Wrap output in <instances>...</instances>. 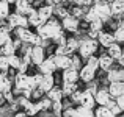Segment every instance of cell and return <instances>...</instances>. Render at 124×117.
<instances>
[{
  "mask_svg": "<svg viewBox=\"0 0 124 117\" xmlns=\"http://www.w3.org/2000/svg\"><path fill=\"white\" fill-rule=\"evenodd\" d=\"M63 94L64 95H72L74 92H77V86L76 83H63Z\"/></svg>",
  "mask_w": 124,
  "mask_h": 117,
  "instance_id": "cell-33",
  "label": "cell"
},
{
  "mask_svg": "<svg viewBox=\"0 0 124 117\" xmlns=\"http://www.w3.org/2000/svg\"><path fill=\"white\" fill-rule=\"evenodd\" d=\"M97 41H99V44L102 45V47H112L113 44H115V36L110 33H104V31H101L99 38H97Z\"/></svg>",
  "mask_w": 124,
  "mask_h": 117,
  "instance_id": "cell-18",
  "label": "cell"
},
{
  "mask_svg": "<svg viewBox=\"0 0 124 117\" xmlns=\"http://www.w3.org/2000/svg\"><path fill=\"white\" fill-rule=\"evenodd\" d=\"M9 17V3L5 0H0V19Z\"/></svg>",
  "mask_w": 124,
  "mask_h": 117,
  "instance_id": "cell-32",
  "label": "cell"
},
{
  "mask_svg": "<svg viewBox=\"0 0 124 117\" xmlns=\"http://www.w3.org/2000/svg\"><path fill=\"white\" fill-rule=\"evenodd\" d=\"M93 8L96 9L97 16H99V19L102 22L108 20V19L112 17V6H110L105 0H96L94 5H93Z\"/></svg>",
  "mask_w": 124,
  "mask_h": 117,
  "instance_id": "cell-3",
  "label": "cell"
},
{
  "mask_svg": "<svg viewBox=\"0 0 124 117\" xmlns=\"http://www.w3.org/2000/svg\"><path fill=\"white\" fill-rule=\"evenodd\" d=\"M57 69H58V67H57V64H55L54 58H49V59H46L44 63L39 66V70H41L42 75H52V73H54Z\"/></svg>",
  "mask_w": 124,
  "mask_h": 117,
  "instance_id": "cell-8",
  "label": "cell"
},
{
  "mask_svg": "<svg viewBox=\"0 0 124 117\" xmlns=\"http://www.w3.org/2000/svg\"><path fill=\"white\" fill-rule=\"evenodd\" d=\"M77 48H80V41H77L76 38H71V39H68L66 45H64V50H66V55H68V56H69V53L76 52Z\"/></svg>",
  "mask_w": 124,
  "mask_h": 117,
  "instance_id": "cell-23",
  "label": "cell"
},
{
  "mask_svg": "<svg viewBox=\"0 0 124 117\" xmlns=\"http://www.w3.org/2000/svg\"><path fill=\"white\" fill-rule=\"evenodd\" d=\"M52 108H54V112H55V116H60L61 114V108H63V105H61V102H55L54 105H52Z\"/></svg>",
  "mask_w": 124,
  "mask_h": 117,
  "instance_id": "cell-41",
  "label": "cell"
},
{
  "mask_svg": "<svg viewBox=\"0 0 124 117\" xmlns=\"http://www.w3.org/2000/svg\"><path fill=\"white\" fill-rule=\"evenodd\" d=\"M77 78H80V73L77 72V69L71 67L63 72V83H76Z\"/></svg>",
  "mask_w": 124,
  "mask_h": 117,
  "instance_id": "cell-16",
  "label": "cell"
},
{
  "mask_svg": "<svg viewBox=\"0 0 124 117\" xmlns=\"http://www.w3.org/2000/svg\"><path fill=\"white\" fill-rule=\"evenodd\" d=\"M108 92H110V95L112 97H121L124 95V83L123 81H116V83H110V86H108Z\"/></svg>",
  "mask_w": 124,
  "mask_h": 117,
  "instance_id": "cell-13",
  "label": "cell"
},
{
  "mask_svg": "<svg viewBox=\"0 0 124 117\" xmlns=\"http://www.w3.org/2000/svg\"><path fill=\"white\" fill-rule=\"evenodd\" d=\"M108 81L110 83H116V81H123L124 83V70L121 69L108 70Z\"/></svg>",
  "mask_w": 124,
  "mask_h": 117,
  "instance_id": "cell-21",
  "label": "cell"
},
{
  "mask_svg": "<svg viewBox=\"0 0 124 117\" xmlns=\"http://www.w3.org/2000/svg\"><path fill=\"white\" fill-rule=\"evenodd\" d=\"M116 103H118V106L124 111V95H121V97H118L116 98Z\"/></svg>",
  "mask_w": 124,
  "mask_h": 117,
  "instance_id": "cell-46",
  "label": "cell"
},
{
  "mask_svg": "<svg viewBox=\"0 0 124 117\" xmlns=\"http://www.w3.org/2000/svg\"><path fill=\"white\" fill-rule=\"evenodd\" d=\"M94 75H96V70L93 69V67L90 66H85L82 70H80V78H82L83 81H86V83H90V81L94 80Z\"/></svg>",
  "mask_w": 124,
  "mask_h": 117,
  "instance_id": "cell-20",
  "label": "cell"
},
{
  "mask_svg": "<svg viewBox=\"0 0 124 117\" xmlns=\"http://www.w3.org/2000/svg\"><path fill=\"white\" fill-rule=\"evenodd\" d=\"M17 38L21 39L22 42H27V44H33L35 39H36V34L31 33L27 28H17Z\"/></svg>",
  "mask_w": 124,
  "mask_h": 117,
  "instance_id": "cell-11",
  "label": "cell"
},
{
  "mask_svg": "<svg viewBox=\"0 0 124 117\" xmlns=\"http://www.w3.org/2000/svg\"><path fill=\"white\" fill-rule=\"evenodd\" d=\"M97 44H99V41H96V39H85V41L80 42V48H79V52H80V56L82 58H91L93 56V53L97 50Z\"/></svg>",
  "mask_w": 124,
  "mask_h": 117,
  "instance_id": "cell-2",
  "label": "cell"
},
{
  "mask_svg": "<svg viewBox=\"0 0 124 117\" xmlns=\"http://www.w3.org/2000/svg\"><path fill=\"white\" fill-rule=\"evenodd\" d=\"M27 83H28V75L25 73H17L14 77V84H16V91H25L27 89Z\"/></svg>",
  "mask_w": 124,
  "mask_h": 117,
  "instance_id": "cell-17",
  "label": "cell"
},
{
  "mask_svg": "<svg viewBox=\"0 0 124 117\" xmlns=\"http://www.w3.org/2000/svg\"><path fill=\"white\" fill-rule=\"evenodd\" d=\"M30 24L28 22V19L25 17V16H21V14H11L8 17V27L9 28H16V27H19V28H27V25Z\"/></svg>",
  "mask_w": 124,
  "mask_h": 117,
  "instance_id": "cell-4",
  "label": "cell"
},
{
  "mask_svg": "<svg viewBox=\"0 0 124 117\" xmlns=\"http://www.w3.org/2000/svg\"><path fill=\"white\" fill-rule=\"evenodd\" d=\"M121 27H124V20H123V24H121Z\"/></svg>",
  "mask_w": 124,
  "mask_h": 117,
  "instance_id": "cell-52",
  "label": "cell"
},
{
  "mask_svg": "<svg viewBox=\"0 0 124 117\" xmlns=\"http://www.w3.org/2000/svg\"><path fill=\"white\" fill-rule=\"evenodd\" d=\"M63 28L68 31H77L79 30V19L74 16H68L66 19H63Z\"/></svg>",
  "mask_w": 124,
  "mask_h": 117,
  "instance_id": "cell-14",
  "label": "cell"
},
{
  "mask_svg": "<svg viewBox=\"0 0 124 117\" xmlns=\"http://www.w3.org/2000/svg\"><path fill=\"white\" fill-rule=\"evenodd\" d=\"M41 105H42V109H49L54 103H52L50 98H44V100H41Z\"/></svg>",
  "mask_w": 124,
  "mask_h": 117,
  "instance_id": "cell-42",
  "label": "cell"
},
{
  "mask_svg": "<svg viewBox=\"0 0 124 117\" xmlns=\"http://www.w3.org/2000/svg\"><path fill=\"white\" fill-rule=\"evenodd\" d=\"M14 53H16V45H14L13 41L6 42V44L0 48V55H3V56H11V55H14Z\"/></svg>",
  "mask_w": 124,
  "mask_h": 117,
  "instance_id": "cell-26",
  "label": "cell"
},
{
  "mask_svg": "<svg viewBox=\"0 0 124 117\" xmlns=\"http://www.w3.org/2000/svg\"><path fill=\"white\" fill-rule=\"evenodd\" d=\"M9 41H11V38H9V28H0V48Z\"/></svg>",
  "mask_w": 124,
  "mask_h": 117,
  "instance_id": "cell-31",
  "label": "cell"
},
{
  "mask_svg": "<svg viewBox=\"0 0 124 117\" xmlns=\"http://www.w3.org/2000/svg\"><path fill=\"white\" fill-rule=\"evenodd\" d=\"M86 66H90V67H93L94 70H97V67H99V58H96V56H91V58H88V63H86Z\"/></svg>",
  "mask_w": 124,
  "mask_h": 117,
  "instance_id": "cell-39",
  "label": "cell"
},
{
  "mask_svg": "<svg viewBox=\"0 0 124 117\" xmlns=\"http://www.w3.org/2000/svg\"><path fill=\"white\" fill-rule=\"evenodd\" d=\"M39 89L42 91V92H50V91L54 89V77H52V75H44V77H42Z\"/></svg>",
  "mask_w": 124,
  "mask_h": 117,
  "instance_id": "cell-19",
  "label": "cell"
},
{
  "mask_svg": "<svg viewBox=\"0 0 124 117\" xmlns=\"http://www.w3.org/2000/svg\"><path fill=\"white\" fill-rule=\"evenodd\" d=\"M8 61H9V67H13V69H19L21 64H22V59L19 56H16V55L8 56Z\"/></svg>",
  "mask_w": 124,
  "mask_h": 117,
  "instance_id": "cell-34",
  "label": "cell"
},
{
  "mask_svg": "<svg viewBox=\"0 0 124 117\" xmlns=\"http://www.w3.org/2000/svg\"><path fill=\"white\" fill-rule=\"evenodd\" d=\"M28 22H30V25H33V27H36V28H39V27H42V25H46L44 22L41 20L38 11H35V9L30 13V14H28Z\"/></svg>",
  "mask_w": 124,
  "mask_h": 117,
  "instance_id": "cell-25",
  "label": "cell"
},
{
  "mask_svg": "<svg viewBox=\"0 0 124 117\" xmlns=\"http://www.w3.org/2000/svg\"><path fill=\"white\" fill-rule=\"evenodd\" d=\"M16 13L21 16L24 14H30L31 11H33V8H31L30 5V0H16Z\"/></svg>",
  "mask_w": 124,
  "mask_h": 117,
  "instance_id": "cell-7",
  "label": "cell"
},
{
  "mask_svg": "<svg viewBox=\"0 0 124 117\" xmlns=\"http://www.w3.org/2000/svg\"><path fill=\"white\" fill-rule=\"evenodd\" d=\"M107 108H108V109H110V111H112V112H113L115 116H118L119 112L123 111V109H121V108L118 106V103H115L113 100H110V102H108V105H107Z\"/></svg>",
  "mask_w": 124,
  "mask_h": 117,
  "instance_id": "cell-37",
  "label": "cell"
},
{
  "mask_svg": "<svg viewBox=\"0 0 124 117\" xmlns=\"http://www.w3.org/2000/svg\"><path fill=\"white\" fill-rule=\"evenodd\" d=\"M61 33H63L61 25L58 24L55 19H50L46 25H42V27L38 28V34H39L42 39H52V41H54V39L57 36H60Z\"/></svg>",
  "mask_w": 124,
  "mask_h": 117,
  "instance_id": "cell-1",
  "label": "cell"
},
{
  "mask_svg": "<svg viewBox=\"0 0 124 117\" xmlns=\"http://www.w3.org/2000/svg\"><path fill=\"white\" fill-rule=\"evenodd\" d=\"M58 2H60V0H47V3H49V5H52V6H54L55 3H58Z\"/></svg>",
  "mask_w": 124,
  "mask_h": 117,
  "instance_id": "cell-48",
  "label": "cell"
},
{
  "mask_svg": "<svg viewBox=\"0 0 124 117\" xmlns=\"http://www.w3.org/2000/svg\"><path fill=\"white\" fill-rule=\"evenodd\" d=\"M110 6H112V14H123L124 13V0H113Z\"/></svg>",
  "mask_w": 124,
  "mask_h": 117,
  "instance_id": "cell-28",
  "label": "cell"
},
{
  "mask_svg": "<svg viewBox=\"0 0 124 117\" xmlns=\"http://www.w3.org/2000/svg\"><path fill=\"white\" fill-rule=\"evenodd\" d=\"M72 67H74V69H79V67H80V58L72 56Z\"/></svg>",
  "mask_w": 124,
  "mask_h": 117,
  "instance_id": "cell-45",
  "label": "cell"
},
{
  "mask_svg": "<svg viewBox=\"0 0 124 117\" xmlns=\"http://www.w3.org/2000/svg\"><path fill=\"white\" fill-rule=\"evenodd\" d=\"M54 61H55L58 69L66 70V69H71V67H72V58L68 56V55H64V56H54Z\"/></svg>",
  "mask_w": 124,
  "mask_h": 117,
  "instance_id": "cell-12",
  "label": "cell"
},
{
  "mask_svg": "<svg viewBox=\"0 0 124 117\" xmlns=\"http://www.w3.org/2000/svg\"><path fill=\"white\" fill-rule=\"evenodd\" d=\"M102 24H104L102 20H94V22H91V24H90V30L91 31H96V33H101V31H102Z\"/></svg>",
  "mask_w": 124,
  "mask_h": 117,
  "instance_id": "cell-38",
  "label": "cell"
},
{
  "mask_svg": "<svg viewBox=\"0 0 124 117\" xmlns=\"http://www.w3.org/2000/svg\"><path fill=\"white\" fill-rule=\"evenodd\" d=\"M5 2H8V3H16V0H5Z\"/></svg>",
  "mask_w": 124,
  "mask_h": 117,
  "instance_id": "cell-51",
  "label": "cell"
},
{
  "mask_svg": "<svg viewBox=\"0 0 124 117\" xmlns=\"http://www.w3.org/2000/svg\"><path fill=\"white\" fill-rule=\"evenodd\" d=\"M63 89H60V87H54V89L50 91V92H47V98H50L52 102H61V98H63Z\"/></svg>",
  "mask_w": 124,
  "mask_h": 117,
  "instance_id": "cell-27",
  "label": "cell"
},
{
  "mask_svg": "<svg viewBox=\"0 0 124 117\" xmlns=\"http://www.w3.org/2000/svg\"><path fill=\"white\" fill-rule=\"evenodd\" d=\"M112 64H113V58L110 56V55H102V56H99V67L102 70H110Z\"/></svg>",
  "mask_w": 124,
  "mask_h": 117,
  "instance_id": "cell-24",
  "label": "cell"
},
{
  "mask_svg": "<svg viewBox=\"0 0 124 117\" xmlns=\"http://www.w3.org/2000/svg\"><path fill=\"white\" fill-rule=\"evenodd\" d=\"M118 61H119V64H121V66L124 67V53H123V56H121V58H119V59H118Z\"/></svg>",
  "mask_w": 124,
  "mask_h": 117,
  "instance_id": "cell-50",
  "label": "cell"
},
{
  "mask_svg": "<svg viewBox=\"0 0 124 117\" xmlns=\"http://www.w3.org/2000/svg\"><path fill=\"white\" fill-rule=\"evenodd\" d=\"M66 117H96V114H93L91 109L80 106V108H77V109H68Z\"/></svg>",
  "mask_w": 124,
  "mask_h": 117,
  "instance_id": "cell-5",
  "label": "cell"
},
{
  "mask_svg": "<svg viewBox=\"0 0 124 117\" xmlns=\"http://www.w3.org/2000/svg\"><path fill=\"white\" fill-rule=\"evenodd\" d=\"M108 55L113 58V59H119L123 56V50L118 44H113L112 47H108Z\"/></svg>",
  "mask_w": 124,
  "mask_h": 117,
  "instance_id": "cell-29",
  "label": "cell"
},
{
  "mask_svg": "<svg viewBox=\"0 0 124 117\" xmlns=\"http://www.w3.org/2000/svg\"><path fill=\"white\" fill-rule=\"evenodd\" d=\"M38 14H39L41 20L44 22V24H47V22L50 20L52 14H54V6H52V5H44V6H41V8L38 9Z\"/></svg>",
  "mask_w": 124,
  "mask_h": 117,
  "instance_id": "cell-15",
  "label": "cell"
},
{
  "mask_svg": "<svg viewBox=\"0 0 124 117\" xmlns=\"http://www.w3.org/2000/svg\"><path fill=\"white\" fill-rule=\"evenodd\" d=\"M44 61H46V58H44V47H33V50H31V63L36 64V66L39 67Z\"/></svg>",
  "mask_w": 124,
  "mask_h": 117,
  "instance_id": "cell-10",
  "label": "cell"
},
{
  "mask_svg": "<svg viewBox=\"0 0 124 117\" xmlns=\"http://www.w3.org/2000/svg\"><path fill=\"white\" fill-rule=\"evenodd\" d=\"M85 19H86V22H94V20H101L99 19V16H97V13H96V9L94 8H90V11L86 13V16H85Z\"/></svg>",
  "mask_w": 124,
  "mask_h": 117,
  "instance_id": "cell-35",
  "label": "cell"
},
{
  "mask_svg": "<svg viewBox=\"0 0 124 117\" xmlns=\"http://www.w3.org/2000/svg\"><path fill=\"white\" fill-rule=\"evenodd\" d=\"M71 98H72V102H79V103H80V98H82V92H80V91L74 92L72 95H71Z\"/></svg>",
  "mask_w": 124,
  "mask_h": 117,
  "instance_id": "cell-44",
  "label": "cell"
},
{
  "mask_svg": "<svg viewBox=\"0 0 124 117\" xmlns=\"http://www.w3.org/2000/svg\"><path fill=\"white\" fill-rule=\"evenodd\" d=\"M110 92H108V89H99L96 94H94V98H96V103H99L101 106H107L108 105V102L112 98H110Z\"/></svg>",
  "mask_w": 124,
  "mask_h": 117,
  "instance_id": "cell-9",
  "label": "cell"
},
{
  "mask_svg": "<svg viewBox=\"0 0 124 117\" xmlns=\"http://www.w3.org/2000/svg\"><path fill=\"white\" fill-rule=\"evenodd\" d=\"M82 14H83V11H82L80 6H74L72 8V16L74 17H79V16H82Z\"/></svg>",
  "mask_w": 124,
  "mask_h": 117,
  "instance_id": "cell-43",
  "label": "cell"
},
{
  "mask_svg": "<svg viewBox=\"0 0 124 117\" xmlns=\"http://www.w3.org/2000/svg\"><path fill=\"white\" fill-rule=\"evenodd\" d=\"M5 98L11 102V100H13V94H11V92H6V94H5Z\"/></svg>",
  "mask_w": 124,
  "mask_h": 117,
  "instance_id": "cell-47",
  "label": "cell"
},
{
  "mask_svg": "<svg viewBox=\"0 0 124 117\" xmlns=\"http://www.w3.org/2000/svg\"><path fill=\"white\" fill-rule=\"evenodd\" d=\"M115 39L118 42H124V27H121V25L118 27V30L115 31Z\"/></svg>",
  "mask_w": 124,
  "mask_h": 117,
  "instance_id": "cell-40",
  "label": "cell"
},
{
  "mask_svg": "<svg viewBox=\"0 0 124 117\" xmlns=\"http://www.w3.org/2000/svg\"><path fill=\"white\" fill-rule=\"evenodd\" d=\"M80 105H82L83 108L93 109L94 105H96V98H94L93 92H90V91H83V92H82V98H80Z\"/></svg>",
  "mask_w": 124,
  "mask_h": 117,
  "instance_id": "cell-6",
  "label": "cell"
},
{
  "mask_svg": "<svg viewBox=\"0 0 124 117\" xmlns=\"http://www.w3.org/2000/svg\"><path fill=\"white\" fill-rule=\"evenodd\" d=\"M9 69V61H8V56H3L0 55V70L2 73H6V70Z\"/></svg>",
  "mask_w": 124,
  "mask_h": 117,
  "instance_id": "cell-36",
  "label": "cell"
},
{
  "mask_svg": "<svg viewBox=\"0 0 124 117\" xmlns=\"http://www.w3.org/2000/svg\"><path fill=\"white\" fill-rule=\"evenodd\" d=\"M14 117H27V114H25V112H17Z\"/></svg>",
  "mask_w": 124,
  "mask_h": 117,
  "instance_id": "cell-49",
  "label": "cell"
},
{
  "mask_svg": "<svg viewBox=\"0 0 124 117\" xmlns=\"http://www.w3.org/2000/svg\"><path fill=\"white\" fill-rule=\"evenodd\" d=\"M94 114H96V117H116L108 108H107V106H99Z\"/></svg>",
  "mask_w": 124,
  "mask_h": 117,
  "instance_id": "cell-30",
  "label": "cell"
},
{
  "mask_svg": "<svg viewBox=\"0 0 124 117\" xmlns=\"http://www.w3.org/2000/svg\"><path fill=\"white\" fill-rule=\"evenodd\" d=\"M0 92H11V81L6 77V73H0Z\"/></svg>",
  "mask_w": 124,
  "mask_h": 117,
  "instance_id": "cell-22",
  "label": "cell"
}]
</instances>
